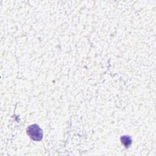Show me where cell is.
I'll return each mask as SVG.
<instances>
[{"label": "cell", "instance_id": "cell-1", "mask_svg": "<svg viewBox=\"0 0 156 156\" xmlns=\"http://www.w3.org/2000/svg\"><path fill=\"white\" fill-rule=\"evenodd\" d=\"M27 132L29 136L34 140L40 141L42 139L43 131L37 124H33L28 127Z\"/></svg>", "mask_w": 156, "mask_h": 156}, {"label": "cell", "instance_id": "cell-2", "mask_svg": "<svg viewBox=\"0 0 156 156\" xmlns=\"http://www.w3.org/2000/svg\"><path fill=\"white\" fill-rule=\"evenodd\" d=\"M121 143L124 145L126 147H127L130 146L132 143V140L129 136H123L121 138Z\"/></svg>", "mask_w": 156, "mask_h": 156}]
</instances>
